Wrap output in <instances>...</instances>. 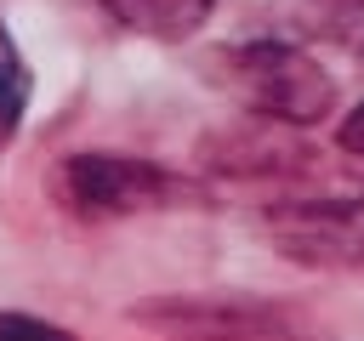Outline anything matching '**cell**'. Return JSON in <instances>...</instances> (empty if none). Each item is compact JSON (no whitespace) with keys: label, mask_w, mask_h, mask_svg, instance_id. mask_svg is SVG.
Listing matches in <instances>:
<instances>
[{"label":"cell","mask_w":364,"mask_h":341,"mask_svg":"<svg viewBox=\"0 0 364 341\" xmlns=\"http://www.w3.org/2000/svg\"><path fill=\"white\" fill-rule=\"evenodd\" d=\"M0 341H74V335L46 318H28V313H0Z\"/></svg>","instance_id":"obj_8"},{"label":"cell","mask_w":364,"mask_h":341,"mask_svg":"<svg viewBox=\"0 0 364 341\" xmlns=\"http://www.w3.org/2000/svg\"><path fill=\"white\" fill-rule=\"evenodd\" d=\"M102 6L119 28L148 34V40H182L216 11V0H102Z\"/></svg>","instance_id":"obj_6"},{"label":"cell","mask_w":364,"mask_h":341,"mask_svg":"<svg viewBox=\"0 0 364 341\" xmlns=\"http://www.w3.org/2000/svg\"><path fill=\"white\" fill-rule=\"evenodd\" d=\"M51 193L68 216L80 222H114V216H136L154 205H171L182 188L176 176H165L148 159H114V153H74L57 165Z\"/></svg>","instance_id":"obj_2"},{"label":"cell","mask_w":364,"mask_h":341,"mask_svg":"<svg viewBox=\"0 0 364 341\" xmlns=\"http://www.w3.org/2000/svg\"><path fill=\"white\" fill-rule=\"evenodd\" d=\"M245 40H347L364 23V0H233Z\"/></svg>","instance_id":"obj_5"},{"label":"cell","mask_w":364,"mask_h":341,"mask_svg":"<svg viewBox=\"0 0 364 341\" xmlns=\"http://www.w3.org/2000/svg\"><path fill=\"white\" fill-rule=\"evenodd\" d=\"M23 108H28V68H23V57H17L6 23H0V148L17 136Z\"/></svg>","instance_id":"obj_7"},{"label":"cell","mask_w":364,"mask_h":341,"mask_svg":"<svg viewBox=\"0 0 364 341\" xmlns=\"http://www.w3.org/2000/svg\"><path fill=\"white\" fill-rule=\"evenodd\" d=\"M341 148H347V153H364V102L347 114V125H341Z\"/></svg>","instance_id":"obj_9"},{"label":"cell","mask_w":364,"mask_h":341,"mask_svg":"<svg viewBox=\"0 0 364 341\" xmlns=\"http://www.w3.org/2000/svg\"><path fill=\"white\" fill-rule=\"evenodd\" d=\"M205 68L233 102L279 125H318L336 108L330 74L290 40H233Z\"/></svg>","instance_id":"obj_1"},{"label":"cell","mask_w":364,"mask_h":341,"mask_svg":"<svg viewBox=\"0 0 364 341\" xmlns=\"http://www.w3.org/2000/svg\"><path fill=\"white\" fill-rule=\"evenodd\" d=\"M136 318L171 341H290V318L267 301H142Z\"/></svg>","instance_id":"obj_3"},{"label":"cell","mask_w":364,"mask_h":341,"mask_svg":"<svg viewBox=\"0 0 364 341\" xmlns=\"http://www.w3.org/2000/svg\"><path fill=\"white\" fill-rule=\"evenodd\" d=\"M273 244L313 267L364 261V205H301L273 216Z\"/></svg>","instance_id":"obj_4"}]
</instances>
